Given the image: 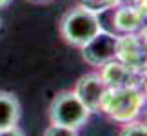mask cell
<instances>
[{"label": "cell", "instance_id": "cell-9", "mask_svg": "<svg viewBox=\"0 0 147 136\" xmlns=\"http://www.w3.org/2000/svg\"><path fill=\"white\" fill-rule=\"evenodd\" d=\"M120 136H147V125L145 123H129L123 127Z\"/></svg>", "mask_w": 147, "mask_h": 136}, {"label": "cell", "instance_id": "cell-12", "mask_svg": "<svg viewBox=\"0 0 147 136\" xmlns=\"http://www.w3.org/2000/svg\"><path fill=\"white\" fill-rule=\"evenodd\" d=\"M0 29H2V18H0Z\"/></svg>", "mask_w": 147, "mask_h": 136}, {"label": "cell", "instance_id": "cell-7", "mask_svg": "<svg viewBox=\"0 0 147 136\" xmlns=\"http://www.w3.org/2000/svg\"><path fill=\"white\" fill-rule=\"evenodd\" d=\"M140 26L138 13L133 11L131 7H122L115 9V27L122 31H134Z\"/></svg>", "mask_w": 147, "mask_h": 136}, {"label": "cell", "instance_id": "cell-11", "mask_svg": "<svg viewBox=\"0 0 147 136\" xmlns=\"http://www.w3.org/2000/svg\"><path fill=\"white\" fill-rule=\"evenodd\" d=\"M11 2H13V0H0V9H2V7H7Z\"/></svg>", "mask_w": 147, "mask_h": 136}, {"label": "cell", "instance_id": "cell-5", "mask_svg": "<svg viewBox=\"0 0 147 136\" xmlns=\"http://www.w3.org/2000/svg\"><path fill=\"white\" fill-rule=\"evenodd\" d=\"M107 91H109V87L105 86L100 73H89L76 82L73 93L80 98V102L89 109V112H98L104 107Z\"/></svg>", "mask_w": 147, "mask_h": 136}, {"label": "cell", "instance_id": "cell-10", "mask_svg": "<svg viewBox=\"0 0 147 136\" xmlns=\"http://www.w3.org/2000/svg\"><path fill=\"white\" fill-rule=\"evenodd\" d=\"M0 136H24V133H22L18 127H9V129H2Z\"/></svg>", "mask_w": 147, "mask_h": 136}, {"label": "cell", "instance_id": "cell-8", "mask_svg": "<svg viewBox=\"0 0 147 136\" xmlns=\"http://www.w3.org/2000/svg\"><path fill=\"white\" fill-rule=\"evenodd\" d=\"M44 136H78V131L75 129H69V127H62V125H51L44 131Z\"/></svg>", "mask_w": 147, "mask_h": 136}, {"label": "cell", "instance_id": "cell-1", "mask_svg": "<svg viewBox=\"0 0 147 136\" xmlns=\"http://www.w3.org/2000/svg\"><path fill=\"white\" fill-rule=\"evenodd\" d=\"M100 31L102 27H100L98 13L93 11L91 7H86V5H78V7L69 9L60 20L62 38L75 47L86 45Z\"/></svg>", "mask_w": 147, "mask_h": 136}, {"label": "cell", "instance_id": "cell-13", "mask_svg": "<svg viewBox=\"0 0 147 136\" xmlns=\"http://www.w3.org/2000/svg\"><path fill=\"white\" fill-rule=\"evenodd\" d=\"M36 2H46V0H36Z\"/></svg>", "mask_w": 147, "mask_h": 136}, {"label": "cell", "instance_id": "cell-4", "mask_svg": "<svg viewBox=\"0 0 147 136\" xmlns=\"http://www.w3.org/2000/svg\"><path fill=\"white\" fill-rule=\"evenodd\" d=\"M142 98L134 89L131 87H116V89H109L107 96L104 100V107L102 109L109 111L113 118L122 122H127L138 112Z\"/></svg>", "mask_w": 147, "mask_h": 136}, {"label": "cell", "instance_id": "cell-6", "mask_svg": "<svg viewBox=\"0 0 147 136\" xmlns=\"http://www.w3.org/2000/svg\"><path fill=\"white\" fill-rule=\"evenodd\" d=\"M20 120V102L13 93L0 91V131L16 127Z\"/></svg>", "mask_w": 147, "mask_h": 136}, {"label": "cell", "instance_id": "cell-3", "mask_svg": "<svg viewBox=\"0 0 147 136\" xmlns=\"http://www.w3.org/2000/svg\"><path fill=\"white\" fill-rule=\"evenodd\" d=\"M120 38L115 33L100 31L94 38H91L86 45H82V56L89 65L93 67H102L109 62L116 60L120 55Z\"/></svg>", "mask_w": 147, "mask_h": 136}, {"label": "cell", "instance_id": "cell-2", "mask_svg": "<svg viewBox=\"0 0 147 136\" xmlns=\"http://www.w3.org/2000/svg\"><path fill=\"white\" fill-rule=\"evenodd\" d=\"M89 109L80 102V98L73 93V91H65L55 96L49 107V118L51 123L62 127H69L78 131L84 123L89 120Z\"/></svg>", "mask_w": 147, "mask_h": 136}]
</instances>
